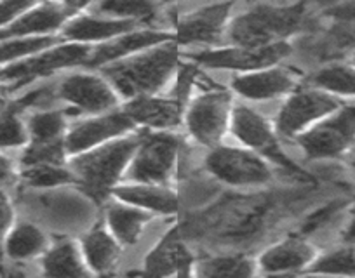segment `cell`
Wrapping results in <instances>:
<instances>
[{"label":"cell","instance_id":"cell-9","mask_svg":"<svg viewBox=\"0 0 355 278\" xmlns=\"http://www.w3.org/2000/svg\"><path fill=\"white\" fill-rule=\"evenodd\" d=\"M340 98L317 87L293 93L277 115V131L286 138H298L341 106Z\"/></svg>","mask_w":355,"mask_h":278},{"label":"cell","instance_id":"cell-43","mask_svg":"<svg viewBox=\"0 0 355 278\" xmlns=\"http://www.w3.org/2000/svg\"><path fill=\"white\" fill-rule=\"evenodd\" d=\"M350 169H352V172H354V176H355V150L352 151V155H350Z\"/></svg>","mask_w":355,"mask_h":278},{"label":"cell","instance_id":"cell-7","mask_svg":"<svg viewBox=\"0 0 355 278\" xmlns=\"http://www.w3.org/2000/svg\"><path fill=\"white\" fill-rule=\"evenodd\" d=\"M230 129L235 138L244 147H248V150H251L252 154L268 158L270 162L277 164L279 167L286 169V171L293 172V174L306 176L305 171L300 169L284 154V150H282L277 141L274 127L266 122L263 115H259L252 108L245 106V104H234V108H232Z\"/></svg>","mask_w":355,"mask_h":278},{"label":"cell","instance_id":"cell-8","mask_svg":"<svg viewBox=\"0 0 355 278\" xmlns=\"http://www.w3.org/2000/svg\"><path fill=\"white\" fill-rule=\"evenodd\" d=\"M232 96L220 87H211L190 101L185 124L190 136L204 147H218L232 118Z\"/></svg>","mask_w":355,"mask_h":278},{"label":"cell","instance_id":"cell-42","mask_svg":"<svg viewBox=\"0 0 355 278\" xmlns=\"http://www.w3.org/2000/svg\"><path fill=\"white\" fill-rule=\"evenodd\" d=\"M266 278H295V275H289V273H284V275H268Z\"/></svg>","mask_w":355,"mask_h":278},{"label":"cell","instance_id":"cell-16","mask_svg":"<svg viewBox=\"0 0 355 278\" xmlns=\"http://www.w3.org/2000/svg\"><path fill=\"white\" fill-rule=\"evenodd\" d=\"M296 86H298V77L281 66L239 73L232 79V89L249 101L275 100L293 93Z\"/></svg>","mask_w":355,"mask_h":278},{"label":"cell","instance_id":"cell-33","mask_svg":"<svg viewBox=\"0 0 355 278\" xmlns=\"http://www.w3.org/2000/svg\"><path fill=\"white\" fill-rule=\"evenodd\" d=\"M56 44L54 37H28V39H11L0 42V70L18 63L25 57L49 49Z\"/></svg>","mask_w":355,"mask_h":278},{"label":"cell","instance_id":"cell-1","mask_svg":"<svg viewBox=\"0 0 355 278\" xmlns=\"http://www.w3.org/2000/svg\"><path fill=\"white\" fill-rule=\"evenodd\" d=\"M180 47L174 42L160 44L148 50L103 66V77L119 96L129 100L157 96L180 68Z\"/></svg>","mask_w":355,"mask_h":278},{"label":"cell","instance_id":"cell-14","mask_svg":"<svg viewBox=\"0 0 355 278\" xmlns=\"http://www.w3.org/2000/svg\"><path fill=\"white\" fill-rule=\"evenodd\" d=\"M132 129H135V124L124 113V110L93 115L68 129L67 136H64V148H67L68 155L75 157V155L94 150V148L115 141V139L124 138Z\"/></svg>","mask_w":355,"mask_h":278},{"label":"cell","instance_id":"cell-4","mask_svg":"<svg viewBox=\"0 0 355 278\" xmlns=\"http://www.w3.org/2000/svg\"><path fill=\"white\" fill-rule=\"evenodd\" d=\"M91 50L93 47L80 46V44H54L53 47L42 50V53H37L11 64V66L2 68L0 70V93L16 94L25 89V86L28 84L46 79L64 68L87 64Z\"/></svg>","mask_w":355,"mask_h":278},{"label":"cell","instance_id":"cell-17","mask_svg":"<svg viewBox=\"0 0 355 278\" xmlns=\"http://www.w3.org/2000/svg\"><path fill=\"white\" fill-rule=\"evenodd\" d=\"M173 42V33L164 32V30L143 28L131 30L117 39L110 40L107 44L94 46L91 50V57L87 61V66H107V64L115 63V61L125 59L135 54L148 50L152 47L160 46V44Z\"/></svg>","mask_w":355,"mask_h":278},{"label":"cell","instance_id":"cell-12","mask_svg":"<svg viewBox=\"0 0 355 278\" xmlns=\"http://www.w3.org/2000/svg\"><path fill=\"white\" fill-rule=\"evenodd\" d=\"M58 98L70 104L71 113L101 115L114 111L119 94L105 77L94 73H70L58 84Z\"/></svg>","mask_w":355,"mask_h":278},{"label":"cell","instance_id":"cell-34","mask_svg":"<svg viewBox=\"0 0 355 278\" xmlns=\"http://www.w3.org/2000/svg\"><path fill=\"white\" fill-rule=\"evenodd\" d=\"M21 178L26 186L40 189L58 188L75 181L71 169H67L64 165H30L23 167Z\"/></svg>","mask_w":355,"mask_h":278},{"label":"cell","instance_id":"cell-13","mask_svg":"<svg viewBox=\"0 0 355 278\" xmlns=\"http://www.w3.org/2000/svg\"><path fill=\"white\" fill-rule=\"evenodd\" d=\"M234 4H209L200 6L193 11L185 12L174 19L173 42L180 46L204 44L214 46L223 39L228 30Z\"/></svg>","mask_w":355,"mask_h":278},{"label":"cell","instance_id":"cell-28","mask_svg":"<svg viewBox=\"0 0 355 278\" xmlns=\"http://www.w3.org/2000/svg\"><path fill=\"white\" fill-rule=\"evenodd\" d=\"M252 275L254 263L242 254L207 257L196 268L197 278H252Z\"/></svg>","mask_w":355,"mask_h":278},{"label":"cell","instance_id":"cell-11","mask_svg":"<svg viewBox=\"0 0 355 278\" xmlns=\"http://www.w3.org/2000/svg\"><path fill=\"white\" fill-rule=\"evenodd\" d=\"M291 54V46L288 42L272 44L263 47H213V49L199 50L192 56L193 63L206 68H220V70H237L249 73L277 66L279 61Z\"/></svg>","mask_w":355,"mask_h":278},{"label":"cell","instance_id":"cell-32","mask_svg":"<svg viewBox=\"0 0 355 278\" xmlns=\"http://www.w3.org/2000/svg\"><path fill=\"white\" fill-rule=\"evenodd\" d=\"M310 273L355 278V245L343 243L338 249L317 257L310 266Z\"/></svg>","mask_w":355,"mask_h":278},{"label":"cell","instance_id":"cell-22","mask_svg":"<svg viewBox=\"0 0 355 278\" xmlns=\"http://www.w3.org/2000/svg\"><path fill=\"white\" fill-rule=\"evenodd\" d=\"M119 202L138 207L145 212L173 216L180 211V198L174 192L164 185H148V183H131L114 189Z\"/></svg>","mask_w":355,"mask_h":278},{"label":"cell","instance_id":"cell-3","mask_svg":"<svg viewBox=\"0 0 355 278\" xmlns=\"http://www.w3.org/2000/svg\"><path fill=\"white\" fill-rule=\"evenodd\" d=\"M141 139V132L128 134L107 145L75 155L71 158V172L75 181L80 183L84 192L98 202H103L108 193H114L119 179L131 165L136 148Z\"/></svg>","mask_w":355,"mask_h":278},{"label":"cell","instance_id":"cell-40","mask_svg":"<svg viewBox=\"0 0 355 278\" xmlns=\"http://www.w3.org/2000/svg\"><path fill=\"white\" fill-rule=\"evenodd\" d=\"M12 178H15V164L4 151H0V186L11 183Z\"/></svg>","mask_w":355,"mask_h":278},{"label":"cell","instance_id":"cell-25","mask_svg":"<svg viewBox=\"0 0 355 278\" xmlns=\"http://www.w3.org/2000/svg\"><path fill=\"white\" fill-rule=\"evenodd\" d=\"M148 221V212L124 202L110 203L107 209L108 232L115 237L121 245H135Z\"/></svg>","mask_w":355,"mask_h":278},{"label":"cell","instance_id":"cell-2","mask_svg":"<svg viewBox=\"0 0 355 278\" xmlns=\"http://www.w3.org/2000/svg\"><path fill=\"white\" fill-rule=\"evenodd\" d=\"M309 23L305 4H252L230 19L228 40L234 46L263 47L286 42Z\"/></svg>","mask_w":355,"mask_h":278},{"label":"cell","instance_id":"cell-41","mask_svg":"<svg viewBox=\"0 0 355 278\" xmlns=\"http://www.w3.org/2000/svg\"><path fill=\"white\" fill-rule=\"evenodd\" d=\"M341 242L348 243V245H355V202L350 207L347 226H345L343 233H341Z\"/></svg>","mask_w":355,"mask_h":278},{"label":"cell","instance_id":"cell-6","mask_svg":"<svg viewBox=\"0 0 355 278\" xmlns=\"http://www.w3.org/2000/svg\"><path fill=\"white\" fill-rule=\"evenodd\" d=\"M182 148L183 141L180 136L141 131V139L129 165L131 181L164 185L176 167Z\"/></svg>","mask_w":355,"mask_h":278},{"label":"cell","instance_id":"cell-26","mask_svg":"<svg viewBox=\"0 0 355 278\" xmlns=\"http://www.w3.org/2000/svg\"><path fill=\"white\" fill-rule=\"evenodd\" d=\"M6 256L11 261H28L47 250V237L33 223H16L4 240Z\"/></svg>","mask_w":355,"mask_h":278},{"label":"cell","instance_id":"cell-39","mask_svg":"<svg viewBox=\"0 0 355 278\" xmlns=\"http://www.w3.org/2000/svg\"><path fill=\"white\" fill-rule=\"evenodd\" d=\"M12 226H15V207L8 193L0 188V243L4 242Z\"/></svg>","mask_w":355,"mask_h":278},{"label":"cell","instance_id":"cell-18","mask_svg":"<svg viewBox=\"0 0 355 278\" xmlns=\"http://www.w3.org/2000/svg\"><path fill=\"white\" fill-rule=\"evenodd\" d=\"M122 110L135 125H143L153 132H167L185 120L187 108L169 96H139L129 100Z\"/></svg>","mask_w":355,"mask_h":278},{"label":"cell","instance_id":"cell-44","mask_svg":"<svg viewBox=\"0 0 355 278\" xmlns=\"http://www.w3.org/2000/svg\"><path fill=\"white\" fill-rule=\"evenodd\" d=\"M350 64L352 66H355V50L350 54Z\"/></svg>","mask_w":355,"mask_h":278},{"label":"cell","instance_id":"cell-5","mask_svg":"<svg viewBox=\"0 0 355 278\" xmlns=\"http://www.w3.org/2000/svg\"><path fill=\"white\" fill-rule=\"evenodd\" d=\"M298 145L309 160H331L355 145V103L341 104L313 127L298 136Z\"/></svg>","mask_w":355,"mask_h":278},{"label":"cell","instance_id":"cell-20","mask_svg":"<svg viewBox=\"0 0 355 278\" xmlns=\"http://www.w3.org/2000/svg\"><path fill=\"white\" fill-rule=\"evenodd\" d=\"M192 254L185 243L174 235H167L166 240L152 250L145 261V268L138 278H190L192 270Z\"/></svg>","mask_w":355,"mask_h":278},{"label":"cell","instance_id":"cell-29","mask_svg":"<svg viewBox=\"0 0 355 278\" xmlns=\"http://www.w3.org/2000/svg\"><path fill=\"white\" fill-rule=\"evenodd\" d=\"M310 82L312 87L336 98H355V66L350 63H331L317 70Z\"/></svg>","mask_w":355,"mask_h":278},{"label":"cell","instance_id":"cell-30","mask_svg":"<svg viewBox=\"0 0 355 278\" xmlns=\"http://www.w3.org/2000/svg\"><path fill=\"white\" fill-rule=\"evenodd\" d=\"M159 4L143 2V0H112V2H100L93 6V11L96 15L135 23V25L153 21L159 16Z\"/></svg>","mask_w":355,"mask_h":278},{"label":"cell","instance_id":"cell-21","mask_svg":"<svg viewBox=\"0 0 355 278\" xmlns=\"http://www.w3.org/2000/svg\"><path fill=\"white\" fill-rule=\"evenodd\" d=\"M315 259V249L303 237H289L266 249L259 257V266L268 275H295L312 266Z\"/></svg>","mask_w":355,"mask_h":278},{"label":"cell","instance_id":"cell-23","mask_svg":"<svg viewBox=\"0 0 355 278\" xmlns=\"http://www.w3.org/2000/svg\"><path fill=\"white\" fill-rule=\"evenodd\" d=\"M42 275L46 278H91V270L77 243L63 239L44 252Z\"/></svg>","mask_w":355,"mask_h":278},{"label":"cell","instance_id":"cell-31","mask_svg":"<svg viewBox=\"0 0 355 278\" xmlns=\"http://www.w3.org/2000/svg\"><path fill=\"white\" fill-rule=\"evenodd\" d=\"M30 141L26 115L12 100L0 110V151L26 147Z\"/></svg>","mask_w":355,"mask_h":278},{"label":"cell","instance_id":"cell-15","mask_svg":"<svg viewBox=\"0 0 355 278\" xmlns=\"http://www.w3.org/2000/svg\"><path fill=\"white\" fill-rule=\"evenodd\" d=\"M78 4H35L25 16L8 28L0 30V42L11 39H28V37H53L54 32L78 15Z\"/></svg>","mask_w":355,"mask_h":278},{"label":"cell","instance_id":"cell-24","mask_svg":"<svg viewBox=\"0 0 355 278\" xmlns=\"http://www.w3.org/2000/svg\"><path fill=\"white\" fill-rule=\"evenodd\" d=\"M85 264L96 275H110L121 259V243L103 226H96L85 233L80 243Z\"/></svg>","mask_w":355,"mask_h":278},{"label":"cell","instance_id":"cell-27","mask_svg":"<svg viewBox=\"0 0 355 278\" xmlns=\"http://www.w3.org/2000/svg\"><path fill=\"white\" fill-rule=\"evenodd\" d=\"M28 143H51L61 141L68 132V111L47 108L26 115Z\"/></svg>","mask_w":355,"mask_h":278},{"label":"cell","instance_id":"cell-38","mask_svg":"<svg viewBox=\"0 0 355 278\" xmlns=\"http://www.w3.org/2000/svg\"><path fill=\"white\" fill-rule=\"evenodd\" d=\"M33 6L35 2H0V30L18 21Z\"/></svg>","mask_w":355,"mask_h":278},{"label":"cell","instance_id":"cell-10","mask_svg":"<svg viewBox=\"0 0 355 278\" xmlns=\"http://www.w3.org/2000/svg\"><path fill=\"white\" fill-rule=\"evenodd\" d=\"M206 167L221 183L237 188L261 186L272 179V169L251 150L214 147L206 158Z\"/></svg>","mask_w":355,"mask_h":278},{"label":"cell","instance_id":"cell-19","mask_svg":"<svg viewBox=\"0 0 355 278\" xmlns=\"http://www.w3.org/2000/svg\"><path fill=\"white\" fill-rule=\"evenodd\" d=\"M135 23L121 21V19L107 18L101 15H85L78 12L67 25L63 26L61 33L63 39L70 44H80V46H91V44H107L124 33L135 30Z\"/></svg>","mask_w":355,"mask_h":278},{"label":"cell","instance_id":"cell-35","mask_svg":"<svg viewBox=\"0 0 355 278\" xmlns=\"http://www.w3.org/2000/svg\"><path fill=\"white\" fill-rule=\"evenodd\" d=\"M67 155L64 139L51 143H28L21 154V165H64Z\"/></svg>","mask_w":355,"mask_h":278},{"label":"cell","instance_id":"cell-36","mask_svg":"<svg viewBox=\"0 0 355 278\" xmlns=\"http://www.w3.org/2000/svg\"><path fill=\"white\" fill-rule=\"evenodd\" d=\"M200 79H202V73H200L199 66L196 63L180 64L176 72V79H174L173 87L169 91V98L171 100H176L178 103L185 104L190 100V96H192V91L196 89Z\"/></svg>","mask_w":355,"mask_h":278},{"label":"cell","instance_id":"cell-37","mask_svg":"<svg viewBox=\"0 0 355 278\" xmlns=\"http://www.w3.org/2000/svg\"><path fill=\"white\" fill-rule=\"evenodd\" d=\"M347 205V200H333L331 203H326L324 207H320L319 211H315L313 214H310L306 218V221L302 225V233L309 235V233H315L319 230H322L324 226L329 225L338 214L345 209Z\"/></svg>","mask_w":355,"mask_h":278}]
</instances>
